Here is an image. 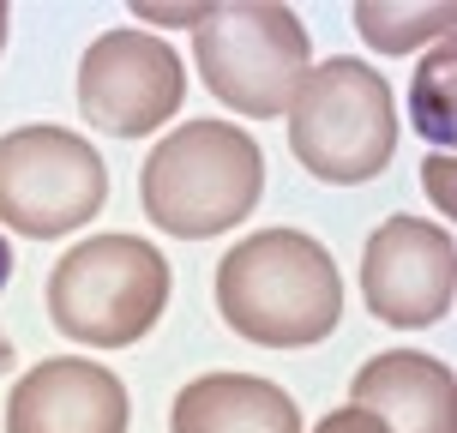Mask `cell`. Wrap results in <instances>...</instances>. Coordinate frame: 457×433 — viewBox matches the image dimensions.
<instances>
[{"mask_svg": "<svg viewBox=\"0 0 457 433\" xmlns=\"http://www.w3.org/2000/svg\"><path fill=\"white\" fill-rule=\"evenodd\" d=\"M169 259L138 235H85L48 271V320L85 349H127L169 307Z\"/></svg>", "mask_w": 457, "mask_h": 433, "instance_id": "cell-4", "label": "cell"}, {"mask_svg": "<svg viewBox=\"0 0 457 433\" xmlns=\"http://www.w3.org/2000/svg\"><path fill=\"white\" fill-rule=\"evenodd\" d=\"M169 433H301L295 397L259 373H205L175 391Z\"/></svg>", "mask_w": 457, "mask_h": 433, "instance_id": "cell-11", "label": "cell"}, {"mask_svg": "<svg viewBox=\"0 0 457 433\" xmlns=\"http://www.w3.org/2000/svg\"><path fill=\"white\" fill-rule=\"evenodd\" d=\"M12 283V247H6V235H0V289Z\"/></svg>", "mask_w": 457, "mask_h": 433, "instance_id": "cell-17", "label": "cell"}, {"mask_svg": "<svg viewBox=\"0 0 457 433\" xmlns=\"http://www.w3.org/2000/svg\"><path fill=\"white\" fill-rule=\"evenodd\" d=\"M349 404L367 410L386 433H457V379L439 355L386 349L355 367Z\"/></svg>", "mask_w": 457, "mask_h": 433, "instance_id": "cell-10", "label": "cell"}, {"mask_svg": "<svg viewBox=\"0 0 457 433\" xmlns=\"http://www.w3.org/2000/svg\"><path fill=\"white\" fill-rule=\"evenodd\" d=\"M313 433H386V428H379V421H373L367 410H355V404H343V410H331V415H325V421H320Z\"/></svg>", "mask_w": 457, "mask_h": 433, "instance_id": "cell-14", "label": "cell"}, {"mask_svg": "<svg viewBox=\"0 0 457 433\" xmlns=\"http://www.w3.org/2000/svg\"><path fill=\"white\" fill-rule=\"evenodd\" d=\"M289 151L325 187H361L397 151V103L386 72L355 54H331L289 96Z\"/></svg>", "mask_w": 457, "mask_h": 433, "instance_id": "cell-3", "label": "cell"}, {"mask_svg": "<svg viewBox=\"0 0 457 433\" xmlns=\"http://www.w3.org/2000/svg\"><path fill=\"white\" fill-rule=\"evenodd\" d=\"M452 72H457V54H452V37H445V43H434V54L421 61V72L410 85V121H415V133H428L434 145H452L457 133Z\"/></svg>", "mask_w": 457, "mask_h": 433, "instance_id": "cell-13", "label": "cell"}, {"mask_svg": "<svg viewBox=\"0 0 457 433\" xmlns=\"http://www.w3.org/2000/svg\"><path fill=\"white\" fill-rule=\"evenodd\" d=\"M109 199V162L67 127H19L0 138V223L54 241L85 229Z\"/></svg>", "mask_w": 457, "mask_h": 433, "instance_id": "cell-6", "label": "cell"}, {"mask_svg": "<svg viewBox=\"0 0 457 433\" xmlns=\"http://www.w3.org/2000/svg\"><path fill=\"white\" fill-rule=\"evenodd\" d=\"M193 67L205 91L228 103V114L271 121L289 109L295 85L313 67L307 24L277 6V0H228V6H199L193 19Z\"/></svg>", "mask_w": 457, "mask_h": 433, "instance_id": "cell-5", "label": "cell"}, {"mask_svg": "<svg viewBox=\"0 0 457 433\" xmlns=\"http://www.w3.org/2000/svg\"><path fill=\"white\" fill-rule=\"evenodd\" d=\"M457 12L445 0L434 6H391V0H361L355 6V30H361V43L373 54H410L421 43H445L452 37Z\"/></svg>", "mask_w": 457, "mask_h": 433, "instance_id": "cell-12", "label": "cell"}, {"mask_svg": "<svg viewBox=\"0 0 457 433\" xmlns=\"http://www.w3.org/2000/svg\"><path fill=\"white\" fill-rule=\"evenodd\" d=\"M457 247L452 229L428 217H386L361 247V296L373 320L397 331H421L452 313Z\"/></svg>", "mask_w": 457, "mask_h": 433, "instance_id": "cell-8", "label": "cell"}, {"mask_svg": "<svg viewBox=\"0 0 457 433\" xmlns=\"http://www.w3.org/2000/svg\"><path fill=\"white\" fill-rule=\"evenodd\" d=\"M265 193V157L235 121H181L138 169V205L162 235L211 241L253 217Z\"/></svg>", "mask_w": 457, "mask_h": 433, "instance_id": "cell-2", "label": "cell"}, {"mask_svg": "<svg viewBox=\"0 0 457 433\" xmlns=\"http://www.w3.org/2000/svg\"><path fill=\"white\" fill-rule=\"evenodd\" d=\"M217 313L259 349H313L343 320V277L301 229H259L217 259Z\"/></svg>", "mask_w": 457, "mask_h": 433, "instance_id": "cell-1", "label": "cell"}, {"mask_svg": "<svg viewBox=\"0 0 457 433\" xmlns=\"http://www.w3.org/2000/svg\"><path fill=\"white\" fill-rule=\"evenodd\" d=\"M12 362H19V349H12V337L0 331V373H12Z\"/></svg>", "mask_w": 457, "mask_h": 433, "instance_id": "cell-16", "label": "cell"}, {"mask_svg": "<svg viewBox=\"0 0 457 433\" xmlns=\"http://www.w3.org/2000/svg\"><path fill=\"white\" fill-rule=\"evenodd\" d=\"M428 187H434V205L452 211V157H445V151L428 162Z\"/></svg>", "mask_w": 457, "mask_h": 433, "instance_id": "cell-15", "label": "cell"}, {"mask_svg": "<svg viewBox=\"0 0 457 433\" xmlns=\"http://www.w3.org/2000/svg\"><path fill=\"white\" fill-rule=\"evenodd\" d=\"M6 24H12V12H6V6H0V48H6Z\"/></svg>", "mask_w": 457, "mask_h": 433, "instance_id": "cell-18", "label": "cell"}, {"mask_svg": "<svg viewBox=\"0 0 457 433\" xmlns=\"http://www.w3.org/2000/svg\"><path fill=\"white\" fill-rule=\"evenodd\" d=\"M6 433H127V386L85 355L37 362L6 397Z\"/></svg>", "mask_w": 457, "mask_h": 433, "instance_id": "cell-9", "label": "cell"}, {"mask_svg": "<svg viewBox=\"0 0 457 433\" xmlns=\"http://www.w3.org/2000/svg\"><path fill=\"white\" fill-rule=\"evenodd\" d=\"M187 103L181 54L133 24L103 30L79 61V114L109 138H145L169 127Z\"/></svg>", "mask_w": 457, "mask_h": 433, "instance_id": "cell-7", "label": "cell"}]
</instances>
